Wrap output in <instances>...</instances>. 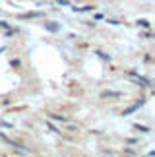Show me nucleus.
<instances>
[{
	"mask_svg": "<svg viewBox=\"0 0 155 157\" xmlns=\"http://www.w3.org/2000/svg\"><path fill=\"white\" fill-rule=\"evenodd\" d=\"M0 27H2V29H6V31H8V29H10V25H8V21H0Z\"/></svg>",
	"mask_w": 155,
	"mask_h": 157,
	"instance_id": "nucleus-11",
	"label": "nucleus"
},
{
	"mask_svg": "<svg viewBox=\"0 0 155 157\" xmlns=\"http://www.w3.org/2000/svg\"><path fill=\"white\" fill-rule=\"evenodd\" d=\"M20 20H29V17H43V12H25V14L17 16Z\"/></svg>",
	"mask_w": 155,
	"mask_h": 157,
	"instance_id": "nucleus-2",
	"label": "nucleus"
},
{
	"mask_svg": "<svg viewBox=\"0 0 155 157\" xmlns=\"http://www.w3.org/2000/svg\"><path fill=\"white\" fill-rule=\"evenodd\" d=\"M49 128H51L52 132H58V128H56V126H55V124H51V122H49Z\"/></svg>",
	"mask_w": 155,
	"mask_h": 157,
	"instance_id": "nucleus-15",
	"label": "nucleus"
},
{
	"mask_svg": "<svg viewBox=\"0 0 155 157\" xmlns=\"http://www.w3.org/2000/svg\"><path fill=\"white\" fill-rule=\"evenodd\" d=\"M134 128H136V130H140V132H149V128H147V126H140V124H136Z\"/></svg>",
	"mask_w": 155,
	"mask_h": 157,
	"instance_id": "nucleus-9",
	"label": "nucleus"
},
{
	"mask_svg": "<svg viewBox=\"0 0 155 157\" xmlns=\"http://www.w3.org/2000/svg\"><path fill=\"white\" fill-rule=\"evenodd\" d=\"M101 97H103V99H107V97H109V99H118V97H122V93L120 91H111V89H109V91L101 93Z\"/></svg>",
	"mask_w": 155,
	"mask_h": 157,
	"instance_id": "nucleus-3",
	"label": "nucleus"
},
{
	"mask_svg": "<svg viewBox=\"0 0 155 157\" xmlns=\"http://www.w3.org/2000/svg\"><path fill=\"white\" fill-rule=\"evenodd\" d=\"M74 12H78V14H81V12H91V10H95V6H91V4H87V6H81V8H72Z\"/></svg>",
	"mask_w": 155,
	"mask_h": 157,
	"instance_id": "nucleus-5",
	"label": "nucleus"
},
{
	"mask_svg": "<svg viewBox=\"0 0 155 157\" xmlns=\"http://www.w3.org/2000/svg\"><path fill=\"white\" fill-rule=\"evenodd\" d=\"M56 2H58V4H62V6H68V4H70L68 0H56Z\"/></svg>",
	"mask_w": 155,
	"mask_h": 157,
	"instance_id": "nucleus-12",
	"label": "nucleus"
},
{
	"mask_svg": "<svg viewBox=\"0 0 155 157\" xmlns=\"http://www.w3.org/2000/svg\"><path fill=\"white\" fill-rule=\"evenodd\" d=\"M111 25H120V21H116V20H109Z\"/></svg>",
	"mask_w": 155,
	"mask_h": 157,
	"instance_id": "nucleus-13",
	"label": "nucleus"
},
{
	"mask_svg": "<svg viewBox=\"0 0 155 157\" xmlns=\"http://www.w3.org/2000/svg\"><path fill=\"white\" fill-rule=\"evenodd\" d=\"M10 66H12V68H20V66H21V60L20 58H12L10 60Z\"/></svg>",
	"mask_w": 155,
	"mask_h": 157,
	"instance_id": "nucleus-7",
	"label": "nucleus"
},
{
	"mask_svg": "<svg viewBox=\"0 0 155 157\" xmlns=\"http://www.w3.org/2000/svg\"><path fill=\"white\" fill-rule=\"evenodd\" d=\"M45 29H47V31H51V33H58V31H60V25H58L56 21H47L45 23Z\"/></svg>",
	"mask_w": 155,
	"mask_h": 157,
	"instance_id": "nucleus-1",
	"label": "nucleus"
},
{
	"mask_svg": "<svg viewBox=\"0 0 155 157\" xmlns=\"http://www.w3.org/2000/svg\"><path fill=\"white\" fill-rule=\"evenodd\" d=\"M142 105H144V99H140V101H138V103H136V105H132V107H130V109H126V111H124V114H130V113H136V111H138V109H140Z\"/></svg>",
	"mask_w": 155,
	"mask_h": 157,
	"instance_id": "nucleus-4",
	"label": "nucleus"
},
{
	"mask_svg": "<svg viewBox=\"0 0 155 157\" xmlns=\"http://www.w3.org/2000/svg\"><path fill=\"white\" fill-rule=\"evenodd\" d=\"M136 23H138V25H142V27H149V25H151V23L147 21V20H138Z\"/></svg>",
	"mask_w": 155,
	"mask_h": 157,
	"instance_id": "nucleus-8",
	"label": "nucleus"
},
{
	"mask_svg": "<svg viewBox=\"0 0 155 157\" xmlns=\"http://www.w3.org/2000/svg\"><path fill=\"white\" fill-rule=\"evenodd\" d=\"M95 54H99V56L103 58V60H111V56H109V54H105V52H101V51H97Z\"/></svg>",
	"mask_w": 155,
	"mask_h": 157,
	"instance_id": "nucleus-10",
	"label": "nucleus"
},
{
	"mask_svg": "<svg viewBox=\"0 0 155 157\" xmlns=\"http://www.w3.org/2000/svg\"><path fill=\"white\" fill-rule=\"evenodd\" d=\"M49 117H51L52 120H58V122H68V118L62 117V114H49Z\"/></svg>",
	"mask_w": 155,
	"mask_h": 157,
	"instance_id": "nucleus-6",
	"label": "nucleus"
},
{
	"mask_svg": "<svg viewBox=\"0 0 155 157\" xmlns=\"http://www.w3.org/2000/svg\"><path fill=\"white\" fill-rule=\"evenodd\" d=\"M124 153L126 155H136V151H132V149H124Z\"/></svg>",
	"mask_w": 155,
	"mask_h": 157,
	"instance_id": "nucleus-14",
	"label": "nucleus"
}]
</instances>
